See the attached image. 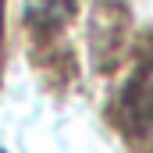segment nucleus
<instances>
[{
  "label": "nucleus",
  "instance_id": "nucleus-2",
  "mask_svg": "<svg viewBox=\"0 0 153 153\" xmlns=\"http://www.w3.org/2000/svg\"><path fill=\"white\" fill-rule=\"evenodd\" d=\"M0 153H4V150H0Z\"/></svg>",
  "mask_w": 153,
  "mask_h": 153
},
{
  "label": "nucleus",
  "instance_id": "nucleus-1",
  "mask_svg": "<svg viewBox=\"0 0 153 153\" xmlns=\"http://www.w3.org/2000/svg\"><path fill=\"white\" fill-rule=\"evenodd\" d=\"M68 4L71 0H22L25 18L32 25H53V22H61L64 11H68Z\"/></svg>",
  "mask_w": 153,
  "mask_h": 153
}]
</instances>
